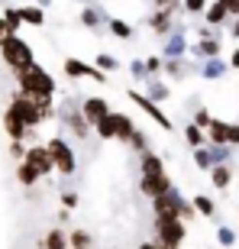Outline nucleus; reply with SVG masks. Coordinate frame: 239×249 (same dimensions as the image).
Segmentation results:
<instances>
[{
	"label": "nucleus",
	"instance_id": "nucleus-13",
	"mask_svg": "<svg viewBox=\"0 0 239 249\" xmlns=\"http://www.w3.org/2000/svg\"><path fill=\"white\" fill-rule=\"evenodd\" d=\"M146 23H149V29H152L158 39L171 36V33H175V26H178L175 13H168V10H152V13L146 17Z\"/></svg>",
	"mask_w": 239,
	"mask_h": 249
},
{
	"label": "nucleus",
	"instance_id": "nucleus-12",
	"mask_svg": "<svg viewBox=\"0 0 239 249\" xmlns=\"http://www.w3.org/2000/svg\"><path fill=\"white\" fill-rule=\"evenodd\" d=\"M207 136L210 142H230V146H239V123H226V120H217L207 126Z\"/></svg>",
	"mask_w": 239,
	"mask_h": 249
},
{
	"label": "nucleus",
	"instance_id": "nucleus-17",
	"mask_svg": "<svg viewBox=\"0 0 239 249\" xmlns=\"http://www.w3.org/2000/svg\"><path fill=\"white\" fill-rule=\"evenodd\" d=\"M197 62H204V58H217L223 52V36H207V39H197L191 49H188Z\"/></svg>",
	"mask_w": 239,
	"mask_h": 249
},
{
	"label": "nucleus",
	"instance_id": "nucleus-41",
	"mask_svg": "<svg viewBox=\"0 0 239 249\" xmlns=\"http://www.w3.org/2000/svg\"><path fill=\"white\" fill-rule=\"evenodd\" d=\"M26 152H29V149L23 146V139H10V156L17 159V162H23V159H26Z\"/></svg>",
	"mask_w": 239,
	"mask_h": 249
},
{
	"label": "nucleus",
	"instance_id": "nucleus-19",
	"mask_svg": "<svg viewBox=\"0 0 239 249\" xmlns=\"http://www.w3.org/2000/svg\"><path fill=\"white\" fill-rule=\"evenodd\" d=\"M142 94H146V97H152L155 104H165L168 97H171V88L162 81V74H149L146 81H142Z\"/></svg>",
	"mask_w": 239,
	"mask_h": 249
},
{
	"label": "nucleus",
	"instance_id": "nucleus-22",
	"mask_svg": "<svg viewBox=\"0 0 239 249\" xmlns=\"http://www.w3.org/2000/svg\"><path fill=\"white\" fill-rule=\"evenodd\" d=\"M230 19H233V17L226 13V7H223V3H217V0H213L210 7L204 10V23H207V26H213V29H223Z\"/></svg>",
	"mask_w": 239,
	"mask_h": 249
},
{
	"label": "nucleus",
	"instance_id": "nucleus-9",
	"mask_svg": "<svg viewBox=\"0 0 239 249\" xmlns=\"http://www.w3.org/2000/svg\"><path fill=\"white\" fill-rule=\"evenodd\" d=\"M58 117H62V123H65V126L71 129V136H78V139H87V136H91L94 123H91V120H87V117L81 113V107L74 110L71 104H65L62 110H58Z\"/></svg>",
	"mask_w": 239,
	"mask_h": 249
},
{
	"label": "nucleus",
	"instance_id": "nucleus-8",
	"mask_svg": "<svg viewBox=\"0 0 239 249\" xmlns=\"http://www.w3.org/2000/svg\"><path fill=\"white\" fill-rule=\"evenodd\" d=\"M184 240H188V223H184V220L155 223V243L162 249H181Z\"/></svg>",
	"mask_w": 239,
	"mask_h": 249
},
{
	"label": "nucleus",
	"instance_id": "nucleus-30",
	"mask_svg": "<svg viewBox=\"0 0 239 249\" xmlns=\"http://www.w3.org/2000/svg\"><path fill=\"white\" fill-rule=\"evenodd\" d=\"M191 201H194V207H197L201 217H217V201H213L210 194H194Z\"/></svg>",
	"mask_w": 239,
	"mask_h": 249
},
{
	"label": "nucleus",
	"instance_id": "nucleus-7",
	"mask_svg": "<svg viewBox=\"0 0 239 249\" xmlns=\"http://www.w3.org/2000/svg\"><path fill=\"white\" fill-rule=\"evenodd\" d=\"M126 97H129V101H133V104H136L139 110H146V117H149V120H155L158 126L165 129V133H171V129H175V123L168 120V113L162 110V104H155V101H152V97H146V94H142V91H133V88H129V91H126Z\"/></svg>",
	"mask_w": 239,
	"mask_h": 249
},
{
	"label": "nucleus",
	"instance_id": "nucleus-27",
	"mask_svg": "<svg viewBox=\"0 0 239 249\" xmlns=\"http://www.w3.org/2000/svg\"><path fill=\"white\" fill-rule=\"evenodd\" d=\"M107 33H110V36H117V39H123V42H129V39L136 36V29L129 26L126 19H120V17H110V23H107Z\"/></svg>",
	"mask_w": 239,
	"mask_h": 249
},
{
	"label": "nucleus",
	"instance_id": "nucleus-39",
	"mask_svg": "<svg viewBox=\"0 0 239 249\" xmlns=\"http://www.w3.org/2000/svg\"><path fill=\"white\" fill-rule=\"evenodd\" d=\"M207 7H210V0H184V13H191V17H204Z\"/></svg>",
	"mask_w": 239,
	"mask_h": 249
},
{
	"label": "nucleus",
	"instance_id": "nucleus-6",
	"mask_svg": "<svg viewBox=\"0 0 239 249\" xmlns=\"http://www.w3.org/2000/svg\"><path fill=\"white\" fill-rule=\"evenodd\" d=\"M46 146H49V152H52V159H55V172H62V175H74V172H78V156H74V149L68 146V139L52 136Z\"/></svg>",
	"mask_w": 239,
	"mask_h": 249
},
{
	"label": "nucleus",
	"instance_id": "nucleus-3",
	"mask_svg": "<svg viewBox=\"0 0 239 249\" xmlns=\"http://www.w3.org/2000/svg\"><path fill=\"white\" fill-rule=\"evenodd\" d=\"M94 133H97L101 139H120V142H129L133 133H136V126H133V120H129L126 113L110 110L101 123H94Z\"/></svg>",
	"mask_w": 239,
	"mask_h": 249
},
{
	"label": "nucleus",
	"instance_id": "nucleus-29",
	"mask_svg": "<svg viewBox=\"0 0 239 249\" xmlns=\"http://www.w3.org/2000/svg\"><path fill=\"white\" fill-rule=\"evenodd\" d=\"M42 249H68V233H62L58 227H52V230L42 236Z\"/></svg>",
	"mask_w": 239,
	"mask_h": 249
},
{
	"label": "nucleus",
	"instance_id": "nucleus-16",
	"mask_svg": "<svg viewBox=\"0 0 239 249\" xmlns=\"http://www.w3.org/2000/svg\"><path fill=\"white\" fill-rule=\"evenodd\" d=\"M26 162H33V165L39 168V175H42V178H49L52 172H55V159H52L49 146H29Z\"/></svg>",
	"mask_w": 239,
	"mask_h": 249
},
{
	"label": "nucleus",
	"instance_id": "nucleus-28",
	"mask_svg": "<svg viewBox=\"0 0 239 249\" xmlns=\"http://www.w3.org/2000/svg\"><path fill=\"white\" fill-rule=\"evenodd\" d=\"M207 149H210V159H213V165H223V162H233V149L230 142H207Z\"/></svg>",
	"mask_w": 239,
	"mask_h": 249
},
{
	"label": "nucleus",
	"instance_id": "nucleus-15",
	"mask_svg": "<svg viewBox=\"0 0 239 249\" xmlns=\"http://www.w3.org/2000/svg\"><path fill=\"white\" fill-rule=\"evenodd\" d=\"M81 23L91 33H97V36H103V29H107V23H110V17H107V10L101 7V3H91V7H81Z\"/></svg>",
	"mask_w": 239,
	"mask_h": 249
},
{
	"label": "nucleus",
	"instance_id": "nucleus-46",
	"mask_svg": "<svg viewBox=\"0 0 239 249\" xmlns=\"http://www.w3.org/2000/svg\"><path fill=\"white\" fill-rule=\"evenodd\" d=\"M226 33H230V36H233V42H236V39H239V17H233L230 23H226Z\"/></svg>",
	"mask_w": 239,
	"mask_h": 249
},
{
	"label": "nucleus",
	"instance_id": "nucleus-35",
	"mask_svg": "<svg viewBox=\"0 0 239 249\" xmlns=\"http://www.w3.org/2000/svg\"><path fill=\"white\" fill-rule=\"evenodd\" d=\"M194 165L201 168V172H210V168H213V159H210V149H207V146L194 149Z\"/></svg>",
	"mask_w": 239,
	"mask_h": 249
},
{
	"label": "nucleus",
	"instance_id": "nucleus-40",
	"mask_svg": "<svg viewBox=\"0 0 239 249\" xmlns=\"http://www.w3.org/2000/svg\"><path fill=\"white\" fill-rule=\"evenodd\" d=\"M146 68H149V74H165V55H149Z\"/></svg>",
	"mask_w": 239,
	"mask_h": 249
},
{
	"label": "nucleus",
	"instance_id": "nucleus-48",
	"mask_svg": "<svg viewBox=\"0 0 239 249\" xmlns=\"http://www.w3.org/2000/svg\"><path fill=\"white\" fill-rule=\"evenodd\" d=\"M230 68H236V71H239V46L233 49V55H230Z\"/></svg>",
	"mask_w": 239,
	"mask_h": 249
},
{
	"label": "nucleus",
	"instance_id": "nucleus-23",
	"mask_svg": "<svg viewBox=\"0 0 239 249\" xmlns=\"http://www.w3.org/2000/svg\"><path fill=\"white\" fill-rule=\"evenodd\" d=\"M226 71H230V62H223L220 55H217V58H204V62H201V74L207 78V81H220Z\"/></svg>",
	"mask_w": 239,
	"mask_h": 249
},
{
	"label": "nucleus",
	"instance_id": "nucleus-32",
	"mask_svg": "<svg viewBox=\"0 0 239 249\" xmlns=\"http://www.w3.org/2000/svg\"><path fill=\"white\" fill-rule=\"evenodd\" d=\"M217 243H220V249H236V230L226 227V223H220L217 227Z\"/></svg>",
	"mask_w": 239,
	"mask_h": 249
},
{
	"label": "nucleus",
	"instance_id": "nucleus-33",
	"mask_svg": "<svg viewBox=\"0 0 239 249\" xmlns=\"http://www.w3.org/2000/svg\"><path fill=\"white\" fill-rule=\"evenodd\" d=\"M19 13H23V23H29V26H42L46 23V10L42 7H19Z\"/></svg>",
	"mask_w": 239,
	"mask_h": 249
},
{
	"label": "nucleus",
	"instance_id": "nucleus-2",
	"mask_svg": "<svg viewBox=\"0 0 239 249\" xmlns=\"http://www.w3.org/2000/svg\"><path fill=\"white\" fill-rule=\"evenodd\" d=\"M17 74V84H19V91L29 94V97H36V101H42V97H55V78L42 68L39 62L26 65V68H19Z\"/></svg>",
	"mask_w": 239,
	"mask_h": 249
},
{
	"label": "nucleus",
	"instance_id": "nucleus-45",
	"mask_svg": "<svg viewBox=\"0 0 239 249\" xmlns=\"http://www.w3.org/2000/svg\"><path fill=\"white\" fill-rule=\"evenodd\" d=\"M217 3H223L230 17H239V0H217Z\"/></svg>",
	"mask_w": 239,
	"mask_h": 249
},
{
	"label": "nucleus",
	"instance_id": "nucleus-43",
	"mask_svg": "<svg viewBox=\"0 0 239 249\" xmlns=\"http://www.w3.org/2000/svg\"><path fill=\"white\" fill-rule=\"evenodd\" d=\"M194 123H197V126H210L213 123V117H210V110H207V107H197V110H194Z\"/></svg>",
	"mask_w": 239,
	"mask_h": 249
},
{
	"label": "nucleus",
	"instance_id": "nucleus-1",
	"mask_svg": "<svg viewBox=\"0 0 239 249\" xmlns=\"http://www.w3.org/2000/svg\"><path fill=\"white\" fill-rule=\"evenodd\" d=\"M152 213H155V223H168V220L191 223L194 217H201V213H197V207H194V201H188L178 188H171V191L152 197Z\"/></svg>",
	"mask_w": 239,
	"mask_h": 249
},
{
	"label": "nucleus",
	"instance_id": "nucleus-20",
	"mask_svg": "<svg viewBox=\"0 0 239 249\" xmlns=\"http://www.w3.org/2000/svg\"><path fill=\"white\" fill-rule=\"evenodd\" d=\"M110 110H113V107L103 101V97H84V101H81V113H84L91 123H101Z\"/></svg>",
	"mask_w": 239,
	"mask_h": 249
},
{
	"label": "nucleus",
	"instance_id": "nucleus-49",
	"mask_svg": "<svg viewBox=\"0 0 239 249\" xmlns=\"http://www.w3.org/2000/svg\"><path fill=\"white\" fill-rule=\"evenodd\" d=\"M139 249H162V246H158L155 240H146V243H142V246H139Z\"/></svg>",
	"mask_w": 239,
	"mask_h": 249
},
{
	"label": "nucleus",
	"instance_id": "nucleus-21",
	"mask_svg": "<svg viewBox=\"0 0 239 249\" xmlns=\"http://www.w3.org/2000/svg\"><path fill=\"white\" fill-rule=\"evenodd\" d=\"M233 178H236V172H233V162H223V165H213V168H210V185L217 188V191H230Z\"/></svg>",
	"mask_w": 239,
	"mask_h": 249
},
{
	"label": "nucleus",
	"instance_id": "nucleus-5",
	"mask_svg": "<svg viewBox=\"0 0 239 249\" xmlns=\"http://www.w3.org/2000/svg\"><path fill=\"white\" fill-rule=\"evenodd\" d=\"M10 110H17V113H19V120L26 123L29 129H36L39 123L46 120V113H42V104H39L36 97H29V94H23V91L13 94V101H10Z\"/></svg>",
	"mask_w": 239,
	"mask_h": 249
},
{
	"label": "nucleus",
	"instance_id": "nucleus-37",
	"mask_svg": "<svg viewBox=\"0 0 239 249\" xmlns=\"http://www.w3.org/2000/svg\"><path fill=\"white\" fill-rule=\"evenodd\" d=\"M94 65H97V68H101V71H117V68H120L117 55H110V52H101V55L94 58Z\"/></svg>",
	"mask_w": 239,
	"mask_h": 249
},
{
	"label": "nucleus",
	"instance_id": "nucleus-34",
	"mask_svg": "<svg viewBox=\"0 0 239 249\" xmlns=\"http://www.w3.org/2000/svg\"><path fill=\"white\" fill-rule=\"evenodd\" d=\"M3 23H7L10 33H19V26H23V13H19V7H7L3 10Z\"/></svg>",
	"mask_w": 239,
	"mask_h": 249
},
{
	"label": "nucleus",
	"instance_id": "nucleus-51",
	"mask_svg": "<svg viewBox=\"0 0 239 249\" xmlns=\"http://www.w3.org/2000/svg\"><path fill=\"white\" fill-rule=\"evenodd\" d=\"M204 249H217V246H204Z\"/></svg>",
	"mask_w": 239,
	"mask_h": 249
},
{
	"label": "nucleus",
	"instance_id": "nucleus-14",
	"mask_svg": "<svg viewBox=\"0 0 239 249\" xmlns=\"http://www.w3.org/2000/svg\"><path fill=\"white\" fill-rule=\"evenodd\" d=\"M171 188H175V181L168 178V172L165 175H139V191L146 194L149 201L158 197V194H165V191H171Z\"/></svg>",
	"mask_w": 239,
	"mask_h": 249
},
{
	"label": "nucleus",
	"instance_id": "nucleus-47",
	"mask_svg": "<svg viewBox=\"0 0 239 249\" xmlns=\"http://www.w3.org/2000/svg\"><path fill=\"white\" fill-rule=\"evenodd\" d=\"M10 36H13V33L7 29V23H3V17H0V46H3V42H7Z\"/></svg>",
	"mask_w": 239,
	"mask_h": 249
},
{
	"label": "nucleus",
	"instance_id": "nucleus-10",
	"mask_svg": "<svg viewBox=\"0 0 239 249\" xmlns=\"http://www.w3.org/2000/svg\"><path fill=\"white\" fill-rule=\"evenodd\" d=\"M188 49H191V42H188V26L178 23L175 33L162 39V55H165V58H184Z\"/></svg>",
	"mask_w": 239,
	"mask_h": 249
},
{
	"label": "nucleus",
	"instance_id": "nucleus-36",
	"mask_svg": "<svg viewBox=\"0 0 239 249\" xmlns=\"http://www.w3.org/2000/svg\"><path fill=\"white\" fill-rule=\"evenodd\" d=\"M129 74H133V81H146L149 78V68H146V58H133V62H129Z\"/></svg>",
	"mask_w": 239,
	"mask_h": 249
},
{
	"label": "nucleus",
	"instance_id": "nucleus-18",
	"mask_svg": "<svg viewBox=\"0 0 239 249\" xmlns=\"http://www.w3.org/2000/svg\"><path fill=\"white\" fill-rule=\"evenodd\" d=\"M3 129H7V136L10 139H33V133H36V129H29L26 123L19 120V113L17 110H3Z\"/></svg>",
	"mask_w": 239,
	"mask_h": 249
},
{
	"label": "nucleus",
	"instance_id": "nucleus-44",
	"mask_svg": "<svg viewBox=\"0 0 239 249\" xmlns=\"http://www.w3.org/2000/svg\"><path fill=\"white\" fill-rule=\"evenodd\" d=\"M78 201H81V197H78V191H62V207L74 211V207H78Z\"/></svg>",
	"mask_w": 239,
	"mask_h": 249
},
{
	"label": "nucleus",
	"instance_id": "nucleus-26",
	"mask_svg": "<svg viewBox=\"0 0 239 249\" xmlns=\"http://www.w3.org/2000/svg\"><path fill=\"white\" fill-rule=\"evenodd\" d=\"M39 178H42V175H39V168L33 165V162H26V159H23V162L17 165V181H19L23 188H33Z\"/></svg>",
	"mask_w": 239,
	"mask_h": 249
},
{
	"label": "nucleus",
	"instance_id": "nucleus-31",
	"mask_svg": "<svg viewBox=\"0 0 239 249\" xmlns=\"http://www.w3.org/2000/svg\"><path fill=\"white\" fill-rule=\"evenodd\" d=\"M91 246H94V236L87 230H81V227H78V230L68 233V249H91Z\"/></svg>",
	"mask_w": 239,
	"mask_h": 249
},
{
	"label": "nucleus",
	"instance_id": "nucleus-50",
	"mask_svg": "<svg viewBox=\"0 0 239 249\" xmlns=\"http://www.w3.org/2000/svg\"><path fill=\"white\" fill-rule=\"evenodd\" d=\"M39 7H52V0H36Z\"/></svg>",
	"mask_w": 239,
	"mask_h": 249
},
{
	"label": "nucleus",
	"instance_id": "nucleus-24",
	"mask_svg": "<svg viewBox=\"0 0 239 249\" xmlns=\"http://www.w3.org/2000/svg\"><path fill=\"white\" fill-rule=\"evenodd\" d=\"M139 168H142V175H165V165H162V156L146 149V152H139Z\"/></svg>",
	"mask_w": 239,
	"mask_h": 249
},
{
	"label": "nucleus",
	"instance_id": "nucleus-38",
	"mask_svg": "<svg viewBox=\"0 0 239 249\" xmlns=\"http://www.w3.org/2000/svg\"><path fill=\"white\" fill-rule=\"evenodd\" d=\"M152 7H155V10H168V13H175V17H178V13L184 10V0H152Z\"/></svg>",
	"mask_w": 239,
	"mask_h": 249
},
{
	"label": "nucleus",
	"instance_id": "nucleus-4",
	"mask_svg": "<svg viewBox=\"0 0 239 249\" xmlns=\"http://www.w3.org/2000/svg\"><path fill=\"white\" fill-rule=\"evenodd\" d=\"M0 58H3V65H10L13 71H19V68H26V65L36 62V55H33V46H29L26 39H19L17 33L0 46Z\"/></svg>",
	"mask_w": 239,
	"mask_h": 249
},
{
	"label": "nucleus",
	"instance_id": "nucleus-11",
	"mask_svg": "<svg viewBox=\"0 0 239 249\" xmlns=\"http://www.w3.org/2000/svg\"><path fill=\"white\" fill-rule=\"evenodd\" d=\"M65 74L74 78V81H81V78H91V81H97V84L107 81V71H101L97 65L81 62V58H65Z\"/></svg>",
	"mask_w": 239,
	"mask_h": 249
},
{
	"label": "nucleus",
	"instance_id": "nucleus-42",
	"mask_svg": "<svg viewBox=\"0 0 239 249\" xmlns=\"http://www.w3.org/2000/svg\"><path fill=\"white\" fill-rule=\"evenodd\" d=\"M129 146L136 149V152H146V149H149V139H146V133H142V129H136V133H133V139H129Z\"/></svg>",
	"mask_w": 239,
	"mask_h": 249
},
{
	"label": "nucleus",
	"instance_id": "nucleus-25",
	"mask_svg": "<svg viewBox=\"0 0 239 249\" xmlns=\"http://www.w3.org/2000/svg\"><path fill=\"white\" fill-rule=\"evenodd\" d=\"M184 142H188V146L191 149H201V146H207V142H210V136H207V129L204 126H197V123H184Z\"/></svg>",
	"mask_w": 239,
	"mask_h": 249
}]
</instances>
